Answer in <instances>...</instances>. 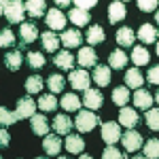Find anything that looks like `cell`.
I'll return each instance as SVG.
<instances>
[{"label":"cell","mask_w":159,"mask_h":159,"mask_svg":"<svg viewBox=\"0 0 159 159\" xmlns=\"http://www.w3.org/2000/svg\"><path fill=\"white\" fill-rule=\"evenodd\" d=\"M43 148H45V153H47V155H60V151H61V140H60V136H57V134L45 136Z\"/></svg>","instance_id":"5bb4252c"},{"label":"cell","mask_w":159,"mask_h":159,"mask_svg":"<svg viewBox=\"0 0 159 159\" xmlns=\"http://www.w3.org/2000/svg\"><path fill=\"white\" fill-rule=\"evenodd\" d=\"M45 2L43 0H28L25 2V13L30 15V17H40L43 13H45Z\"/></svg>","instance_id":"83f0119b"},{"label":"cell","mask_w":159,"mask_h":159,"mask_svg":"<svg viewBox=\"0 0 159 159\" xmlns=\"http://www.w3.org/2000/svg\"><path fill=\"white\" fill-rule=\"evenodd\" d=\"M17 121V117H15V112H9L7 108H0V123L2 125H11V123Z\"/></svg>","instance_id":"ab89813d"},{"label":"cell","mask_w":159,"mask_h":159,"mask_svg":"<svg viewBox=\"0 0 159 159\" xmlns=\"http://www.w3.org/2000/svg\"><path fill=\"white\" fill-rule=\"evenodd\" d=\"M0 45H2V47H13V45H15V34H13V30L4 28V30L0 32Z\"/></svg>","instance_id":"f35d334b"},{"label":"cell","mask_w":159,"mask_h":159,"mask_svg":"<svg viewBox=\"0 0 159 159\" xmlns=\"http://www.w3.org/2000/svg\"><path fill=\"white\" fill-rule=\"evenodd\" d=\"M102 159H123V153L115 147H106L102 153Z\"/></svg>","instance_id":"60d3db41"},{"label":"cell","mask_w":159,"mask_h":159,"mask_svg":"<svg viewBox=\"0 0 159 159\" xmlns=\"http://www.w3.org/2000/svg\"><path fill=\"white\" fill-rule=\"evenodd\" d=\"M38 108L43 110V112H51V110L57 108V98L53 96V93H45V96H40L38 100Z\"/></svg>","instance_id":"4316f807"},{"label":"cell","mask_w":159,"mask_h":159,"mask_svg":"<svg viewBox=\"0 0 159 159\" xmlns=\"http://www.w3.org/2000/svg\"><path fill=\"white\" fill-rule=\"evenodd\" d=\"M147 81L148 83H153V85H159V66H153L147 74Z\"/></svg>","instance_id":"ee69618b"},{"label":"cell","mask_w":159,"mask_h":159,"mask_svg":"<svg viewBox=\"0 0 159 159\" xmlns=\"http://www.w3.org/2000/svg\"><path fill=\"white\" fill-rule=\"evenodd\" d=\"M40 40H43V47H45V51H55L57 49V45H60L61 40L53 32H43L40 34Z\"/></svg>","instance_id":"f1b7e54d"},{"label":"cell","mask_w":159,"mask_h":159,"mask_svg":"<svg viewBox=\"0 0 159 159\" xmlns=\"http://www.w3.org/2000/svg\"><path fill=\"white\" fill-rule=\"evenodd\" d=\"M47 25L51 30H64L66 28V15L60 9H49L47 11Z\"/></svg>","instance_id":"8992f818"},{"label":"cell","mask_w":159,"mask_h":159,"mask_svg":"<svg viewBox=\"0 0 159 159\" xmlns=\"http://www.w3.org/2000/svg\"><path fill=\"white\" fill-rule=\"evenodd\" d=\"M112 102H115L117 106H127V102H129V91H127V87H117V89L112 91Z\"/></svg>","instance_id":"d6a6232c"},{"label":"cell","mask_w":159,"mask_h":159,"mask_svg":"<svg viewBox=\"0 0 159 159\" xmlns=\"http://www.w3.org/2000/svg\"><path fill=\"white\" fill-rule=\"evenodd\" d=\"M38 159H47V157H38Z\"/></svg>","instance_id":"f5cc1de1"},{"label":"cell","mask_w":159,"mask_h":159,"mask_svg":"<svg viewBox=\"0 0 159 159\" xmlns=\"http://www.w3.org/2000/svg\"><path fill=\"white\" fill-rule=\"evenodd\" d=\"M136 36H138V40H142L144 45L157 43V28H155V25H151V24H142Z\"/></svg>","instance_id":"30bf717a"},{"label":"cell","mask_w":159,"mask_h":159,"mask_svg":"<svg viewBox=\"0 0 159 159\" xmlns=\"http://www.w3.org/2000/svg\"><path fill=\"white\" fill-rule=\"evenodd\" d=\"M155 7H159L155 0H140V2H138V9H140V11H144V13L155 11Z\"/></svg>","instance_id":"b9f144b4"},{"label":"cell","mask_w":159,"mask_h":159,"mask_svg":"<svg viewBox=\"0 0 159 159\" xmlns=\"http://www.w3.org/2000/svg\"><path fill=\"white\" fill-rule=\"evenodd\" d=\"M151 104H153V96L144 91V89H138L134 93V106L136 108H151Z\"/></svg>","instance_id":"44dd1931"},{"label":"cell","mask_w":159,"mask_h":159,"mask_svg":"<svg viewBox=\"0 0 159 159\" xmlns=\"http://www.w3.org/2000/svg\"><path fill=\"white\" fill-rule=\"evenodd\" d=\"M125 15H127V9H125L123 2H119V0L110 2V7H108V21L110 24H119L121 19H125Z\"/></svg>","instance_id":"ba28073f"},{"label":"cell","mask_w":159,"mask_h":159,"mask_svg":"<svg viewBox=\"0 0 159 159\" xmlns=\"http://www.w3.org/2000/svg\"><path fill=\"white\" fill-rule=\"evenodd\" d=\"M53 61H55V66L57 68H61V70H70L74 64V57L68 53V51H60L55 57H53Z\"/></svg>","instance_id":"484cf974"},{"label":"cell","mask_w":159,"mask_h":159,"mask_svg":"<svg viewBox=\"0 0 159 159\" xmlns=\"http://www.w3.org/2000/svg\"><path fill=\"white\" fill-rule=\"evenodd\" d=\"M132 159H147V157H132Z\"/></svg>","instance_id":"f907efd6"},{"label":"cell","mask_w":159,"mask_h":159,"mask_svg":"<svg viewBox=\"0 0 159 159\" xmlns=\"http://www.w3.org/2000/svg\"><path fill=\"white\" fill-rule=\"evenodd\" d=\"M43 87H45V81H43L38 74H32V76H28V79H25V91H28V96L38 93Z\"/></svg>","instance_id":"7402d4cb"},{"label":"cell","mask_w":159,"mask_h":159,"mask_svg":"<svg viewBox=\"0 0 159 159\" xmlns=\"http://www.w3.org/2000/svg\"><path fill=\"white\" fill-rule=\"evenodd\" d=\"M96 4H98L96 0H76V2H74V7H76V9H81V11H85V13L89 11V9H93Z\"/></svg>","instance_id":"7bdbcfd3"},{"label":"cell","mask_w":159,"mask_h":159,"mask_svg":"<svg viewBox=\"0 0 159 159\" xmlns=\"http://www.w3.org/2000/svg\"><path fill=\"white\" fill-rule=\"evenodd\" d=\"M72 125H74V123L70 121L68 115H57V117L53 119V129H55V134H57V136H60V134L68 136V134H70V129H72Z\"/></svg>","instance_id":"7c38bea8"},{"label":"cell","mask_w":159,"mask_h":159,"mask_svg":"<svg viewBox=\"0 0 159 159\" xmlns=\"http://www.w3.org/2000/svg\"><path fill=\"white\" fill-rule=\"evenodd\" d=\"M21 61H24V57H21V53H19V51H11V53H7V55H4V64H7V68H9V70H19Z\"/></svg>","instance_id":"1f68e13d"},{"label":"cell","mask_w":159,"mask_h":159,"mask_svg":"<svg viewBox=\"0 0 159 159\" xmlns=\"http://www.w3.org/2000/svg\"><path fill=\"white\" fill-rule=\"evenodd\" d=\"M102 140H104L108 147H115V142L121 140V125L115 123V121L102 123Z\"/></svg>","instance_id":"277c9868"},{"label":"cell","mask_w":159,"mask_h":159,"mask_svg":"<svg viewBox=\"0 0 159 159\" xmlns=\"http://www.w3.org/2000/svg\"><path fill=\"white\" fill-rule=\"evenodd\" d=\"M9 142H11V136H9L7 129H2V132H0V144H2V147H7Z\"/></svg>","instance_id":"f6af8a7d"},{"label":"cell","mask_w":159,"mask_h":159,"mask_svg":"<svg viewBox=\"0 0 159 159\" xmlns=\"http://www.w3.org/2000/svg\"><path fill=\"white\" fill-rule=\"evenodd\" d=\"M125 61H127V55H125V51H121V49H115L112 53H110V57H108L110 68H117V70L125 66Z\"/></svg>","instance_id":"f546056e"},{"label":"cell","mask_w":159,"mask_h":159,"mask_svg":"<svg viewBox=\"0 0 159 159\" xmlns=\"http://www.w3.org/2000/svg\"><path fill=\"white\" fill-rule=\"evenodd\" d=\"M98 123H100V119L96 117V112H93V110H79V112H76L74 127H76L79 132H91Z\"/></svg>","instance_id":"7a4b0ae2"},{"label":"cell","mask_w":159,"mask_h":159,"mask_svg":"<svg viewBox=\"0 0 159 159\" xmlns=\"http://www.w3.org/2000/svg\"><path fill=\"white\" fill-rule=\"evenodd\" d=\"M155 21H157V24H159V11L155 13Z\"/></svg>","instance_id":"bcb514c9"},{"label":"cell","mask_w":159,"mask_h":159,"mask_svg":"<svg viewBox=\"0 0 159 159\" xmlns=\"http://www.w3.org/2000/svg\"><path fill=\"white\" fill-rule=\"evenodd\" d=\"M76 61L81 64V66H98V55H96V51L91 49V47H83V49L79 51V57Z\"/></svg>","instance_id":"9a60e30c"},{"label":"cell","mask_w":159,"mask_h":159,"mask_svg":"<svg viewBox=\"0 0 159 159\" xmlns=\"http://www.w3.org/2000/svg\"><path fill=\"white\" fill-rule=\"evenodd\" d=\"M147 125L153 132H159V108H148L147 110Z\"/></svg>","instance_id":"8d00e7d4"},{"label":"cell","mask_w":159,"mask_h":159,"mask_svg":"<svg viewBox=\"0 0 159 159\" xmlns=\"http://www.w3.org/2000/svg\"><path fill=\"white\" fill-rule=\"evenodd\" d=\"M36 106H38V102H34L32 96H25V98L17 100V108H15L17 121H19V119H32V117L36 115Z\"/></svg>","instance_id":"3957f363"},{"label":"cell","mask_w":159,"mask_h":159,"mask_svg":"<svg viewBox=\"0 0 159 159\" xmlns=\"http://www.w3.org/2000/svg\"><path fill=\"white\" fill-rule=\"evenodd\" d=\"M136 40V32L132 28H121L119 32H117V43L121 45V47H132Z\"/></svg>","instance_id":"ffe728a7"},{"label":"cell","mask_w":159,"mask_h":159,"mask_svg":"<svg viewBox=\"0 0 159 159\" xmlns=\"http://www.w3.org/2000/svg\"><path fill=\"white\" fill-rule=\"evenodd\" d=\"M68 79H70L72 87L79 89V91H87V89H89V74H87L85 70H72Z\"/></svg>","instance_id":"52a82bcc"},{"label":"cell","mask_w":159,"mask_h":159,"mask_svg":"<svg viewBox=\"0 0 159 159\" xmlns=\"http://www.w3.org/2000/svg\"><path fill=\"white\" fill-rule=\"evenodd\" d=\"M102 40H104V30L100 25H91L87 30V43H89V47L91 45H100Z\"/></svg>","instance_id":"4dcf8cb0"},{"label":"cell","mask_w":159,"mask_h":159,"mask_svg":"<svg viewBox=\"0 0 159 159\" xmlns=\"http://www.w3.org/2000/svg\"><path fill=\"white\" fill-rule=\"evenodd\" d=\"M60 106L64 110H68V112H74V110L81 108V100L76 98L74 93H64L61 100H60Z\"/></svg>","instance_id":"d6986e66"},{"label":"cell","mask_w":159,"mask_h":159,"mask_svg":"<svg viewBox=\"0 0 159 159\" xmlns=\"http://www.w3.org/2000/svg\"><path fill=\"white\" fill-rule=\"evenodd\" d=\"M155 100H157V104H159V91H157V93H155Z\"/></svg>","instance_id":"c3c4849f"},{"label":"cell","mask_w":159,"mask_h":159,"mask_svg":"<svg viewBox=\"0 0 159 159\" xmlns=\"http://www.w3.org/2000/svg\"><path fill=\"white\" fill-rule=\"evenodd\" d=\"M19 36H21V40H24L25 45H30V43H34L38 38V30L34 24H28V21H24L21 24V28H19Z\"/></svg>","instance_id":"e0dca14e"},{"label":"cell","mask_w":159,"mask_h":159,"mask_svg":"<svg viewBox=\"0 0 159 159\" xmlns=\"http://www.w3.org/2000/svg\"><path fill=\"white\" fill-rule=\"evenodd\" d=\"M68 19H70V21H72L76 28H83V25L89 24V15H87L85 11H81V9H76V7H74L72 11L68 13Z\"/></svg>","instance_id":"cb8c5ba5"},{"label":"cell","mask_w":159,"mask_h":159,"mask_svg":"<svg viewBox=\"0 0 159 159\" xmlns=\"http://www.w3.org/2000/svg\"><path fill=\"white\" fill-rule=\"evenodd\" d=\"M57 159H66V157H60V155H57Z\"/></svg>","instance_id":"816d5d0a"},{"label":"cell","mask_w":159,"mask_h":159,"mask_svg":"<svg viewBox=\"0 0 159 159\" xmlns=\"http://www.w3.org/2000/svg\"><path fill=\"white\" fill-rule=\"evenodd\" d=\"M142 83H144V76L138 68H132L125 72V85L127 87H134V89H142Z\"/></svg>","instance_id":"ac0fdd59"},{"label":"cell","mask_w":159,"mask_h":159,"mask_svg":"<svg viewBox=\"0 0 159 159\" xmlns=\"http://www.w3.org/2000/svg\"><path fill=\"white\" fill-rule=\"evenodd\" d=\"M138 123V112L134 108H127V106H123L119 110V125H125L127 129H134V125Z\"/></svg>","instance_id":"9c48e42d"},{"label":"cell","mask_w":159,"mask_h":159,"mask_svg":"<svg viewBox=\"0 0 159 159\" xmlns=\"http://www.w3.org/2000/svg\"><path fill=\"white\" fill-rule=\"evenodd\" d=\"M47 85H49L51 91H64L66 79H64L61 74H51V76H49V81H47Z\"/></svg>","instance_id":"d590c367"},{"label":"cell","mask_w":159,"mask_h":159,"mask_svg":"<svg viewBox=\"0 0 159 159\" xmlns=\"http://www.w3.org/2000/svg\"><path fill=\"white\" fill-rule=\"evenodd\" d=\"M0 7H2V15H4L11 24H21V21H24V11H25L24 2H19V0H11V2L2 0Z\"/></svg>","instance_id":"6da1fadb"},{"label":"cell","mask_w":159,"mask_h":159,"mask_svg":"<svg viewBox=\"0 0 159 159\" xmlns=\"http://www.w3.org/2000/svg\"><path fill=\"white\" fill-rule=\"evenodd\" d=\"M30 123H32V132L38 136H49V121H47V117L45 115H34L32 119H30Z\"/></svg>","instance_id":"4fadbf2b"},{"label":"cell","mask_w":159,"mask_h":159,"mask_svg":"<svg viewBox=\"0 0 159 159\" xmlns=\"http://www.w3.org/2000/svg\"><path fill=\"white\" fill-rule=\"evenodd\" d=\"M60 40H61L64 47H79L81 40H83V36H81L79 30H64L61 36H60Z\"/></svg>","instance_id":"2e32d148"},{"label":"cell","mask_w":159,"mask_h":159,"mask_svg":"<svg viewBox=\"0 0 159 159\" xmlns=\"http://www.w3.org/2000/svg\"><path fill=\"white\" fill-rule=\"evenodd\" d=\"M157 55H159V40H157Z\"/></svg>","instance_id":"681fc988"},{"label":"cell","mask_w":159,"mask_h":159,"mask_svg":"<svg viewBox=\"0 0 159 159\" xmlns=\"http://www.w3.org/2000/svg\"><path fill=\"white\" fill-rule=\"evenodd\" d=\"M102 102H104V96L100 93L98 89H87L85 96H83V104H85L87 108H91V110L100 108V106H102Z\"/></svg>","instance_id":"8fae6325"},{"label":"cell","mask_w":159,"mask_h":159,"mask_svg":"<svg viewBox=\"0 0 159 159\" xmlns=\"http://www.w3.org/2000/svg\"><path fill=\"white\" fill-rule=\"evenodd\" d=\"M144 157L147 159H159V140H147L144 142Z\"/></svg>","instance_id":"e575fe53"},{"label":"cell","mask_w":159,"mask_h":159,"mask_svg":"<svg viewBox=\"0 0 159 159\" xmlns=\"http://www.w3.org/2000/svg\"><path fill=\"white\" fill-rule=\"evenodd\" d=\"M148 51L144 49V47H134V51H132V61H134L136 66H144V64H148Z\"/></svg>","instance_id":"836d02e7"},{"label":"cell","mask_w":159,"mask_h":159,"mask_svg":"<svg viewBox=\"0 0 159 159\" xmlns=\"http://www.w3.org/2000/svg\"><path fill=\"white\" fill-rule=\"evenodd\" d=\"M28 64L32 68H43L45 66V55L38 53V51H32V53H28Z\"/></svg>","instance_id":"74e56055"},{"label":"cell","mask_w":159,"mask_h":159,"mask_svg":"<svg viewBox=\"0 0 159 159\" xmlns=\"http://www.w3.org/2000/svg\"><path fill=\"white\" fill-rule=\"evenodd\" d=\"M93 81H96L100 87L108 85L110 83V68L108 66H96V70H93Z\"/></svg>","instance_id":"d4e9b609"},{"label":"cell","mask_w":159,"mask_h":159,"mask_svg":"<svg viewBox=\"0 0 159 159\" xmlns=\"http://www.w3.org/2000/svg\"><path fill=\"white\" fill-rule=\"evenodd\" d=\"M66 151H70V153H83V148H85V140L81 138V136H72L68 134V138H66Z\"/></svg>","instance_id":"603a6c76"},{"label":"cell","mask_w":159,"mask_h":159,"mask_svg":"<svg viewBox=\"0 0 159 159\" xmlns=\"http://www.w3.org/2000/svg\"><path fill=\"white\" fill-rule=\"evenodd\" d=\"M81 159H93V157H89V155H81Z\"/></svg>","instance_id":"7dc6e473"},{"label":"cell","mask_w":159,"mask_h":159,"mask_svg":"<svg viewBox=\"0 0 159 159\" xmlns=\"http://www.w3.org/2000/svg\"><path fill=\"white\" fill-rule=\"evenodd\" d=\"M121 140H123V147H125L127 153H134V151H138V148L142 147V136L138 134L136 129H127Z\"/></svg>","instance_id":"5b68a950"}]
</instances>
